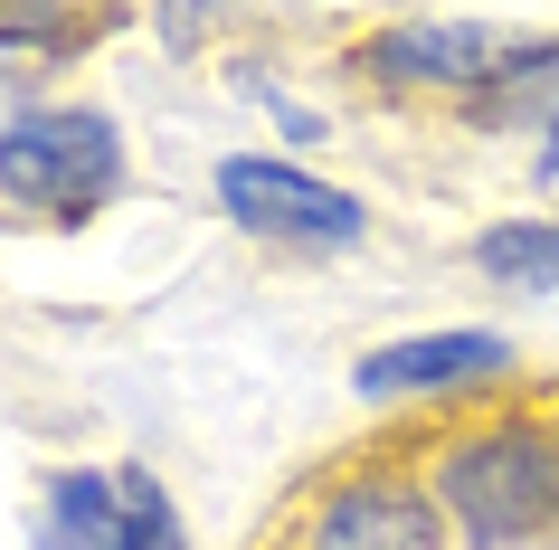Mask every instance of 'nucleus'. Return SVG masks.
I'll use <instances>...</instances> for the list:
<instances>
[{
	"mask_svg": "<svg viewBox=\"0 0 559 550\" xmlns=\"http://www.w3.org/2000/svg\"><path fill=\"white\" fill-rule=\"evenodd\" d=\"M512 371V342L502 332H408V342H380L352 371L360 399H437V389H474V379Z\"/></svg>",
	"mask_w": 559,
	"mask_h": 550,
	"instance_id": "obj_5",
	"label": "nucleus"
},
{
	"mask_svg": "<svg viewBox=\"0 0 559 550\" xmlns=\"http://www.w3.org/2000/svg\"><path fill=\"white\" fill-rule=\"evenodd\" d=\"M445 522L484 550H531L559 531V436L550 428H474L437 465Z\"/></svg>",
	"mask_w": 559,
	"mask_h": 550,
	"instance_id": "obj_1",
	"label": "nucleus"
},
{
	"mask_svg": "<svg viewBox=\"0 0 559 550\" xmlns=\"http://www.w3.org/2000/svg\"><path fill=\"white\" fill-rule=\"evenodd\" d=\"M474 266L502 276L512 294H550L559 285V219H502L474 237Z\"/></svg>",
	"mask_w": 559,
	"mask_h": 550,
	"instance_id": "obj_9",
	"label": "nucleus"
},
{
	"mask_svg": "<svg viewBox=\"0 0 559 550\" xmlns=\"http://www.w3.org/2000/svg\"><path fill=\"white\" fill-rule=\"evenodd\" d=\"M115 503H123V550H190V541H180L171 493L152 484L143 465H123V475H115Z\"/></svg>",
	"mask_w": 559,
	"mask_h": 550,
	"instance_id": "obj_10",
	"label": "nucleus"
},
{
	"mask_svg": "<svg viewBox=\"0 0 559 550\" xmlns=\"http://www.w3.org/2000/svg\"><path fill=\"white\" fill-rule=\"evenodd\" d=\"M360 67L380 77V86H484L493 77V30L484 20H399V30H380L370 48H360Z\"/></svg>",
	"mask_w": 559,
	"mask_h": 550,
	"instance_id": "obj_6",
	"label": "nucleus"
},
{
	"mask_svg": "<svg viewBox=\"0 0 559 550\" xmlns=\"http://www.w3.org/2000/svg\"><path fill=\"white\" fill-rule=\"evenodd\" d=\"M38 550H123L115 475H58L48 484V513H38Z\"/></svg>",
	"mask_w": 559,
	"mask_h": 550,
	"instance_id": "obj_7",
	"label": "nucleus"
},
{
	"mask_svg": "<svg viewBox=\"0 0 559 550\" xmlns=\"http://www.w3.org/2000/svg\"><path fill=\"white\" fill-rule=\"evenodd\" d=\"M304 550H445V503L399 484V475H360L313 513Z\"/></svg>",
	"mask_w": 559,
	"mask_h": 550,
	"instance_id": "obj_4",
	"label": "nucleus"
},
{
	"mask_svg": "<svg viewBox=\"0 0 559 550\" xmlns=\"http://www.w3.org/2000/svg\"><path fill=\"white\" fill-rule=\"evenodd\" d=\"M474 115H484V124H540V133H559V48L502 58L493 77L474 86Z\"/></svg>",
	"mask_w": 559,
	"mask_h": 550,
	"instance_id": "obj_8",
	"label": "nucleus"
},
{
	"mask_svg": "<svg viewBox=\"0 0 559 550\" xmlns=\"http://www.w3.org/2000/svg\"><path fill=\"white\" fill-rule=\"evenodd\" d=\"M0 190L48 219H95L123 190V133L95 105H48V115L0 124Z\"/></svg>",
	"mask_w": 559,
	"mask_h": 550,
	"instance_id": "obj_2",
	"label": "nucleus"
},
{
	"mask_svg": "<svg viewBox=\"0 0 559 550\" xmlns=\"http://www.w3.org/2000/svg\"><path fill=\"white\" fill-rule=\"evenodd\" d=\"M95 30H105L95 10H0V38L10 48H86Z\"/></svg>",
	"mask_w": 559,
	"mask_h": 550,
	"instance_id": "obj_11",
	"label": "nucleus"
},
{
	"mask_svg": "<svg viewBox=\"0 0 559 550\" xmlns=\"http://www.w3.org/2000/svg\"><path fill=\"white\" fill-rule=\"evenodd\" d=\"M218 209H228L237 229L295 237V247H352L360 219H370L352 190H332V180L295 172V162H265V152H228L218 162Z\"/></svg>",
	"mask_w": 559,
	"mask_h": 550,
	"instance_id": "obj_3",
	"label": "nucleus"
}]
</instances>
